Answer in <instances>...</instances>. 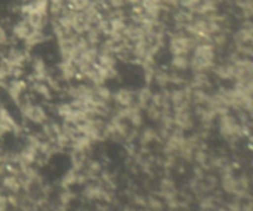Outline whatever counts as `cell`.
<instances>
[{
	"label": "cell",
	"instance_id": "277c9868",
	"mask_svg": "<svg viewBox=\"0 0 253 211\" xmlns=\"http://www.w3.org/2000/svg\"><path fill=\"white\" fill-rule=\"evenodd\" d=\"M135 98L136 89L126 88V86L118 88L115 91H113V105L115 106V109L133 106L135 105Z\"/></svg>",
	"mask_w": 253,
	"mask_h": 211
},
{
	"label": "cell",
	"instance_id": "3957f363",
	"mask_svg": "<svg viewBox=\"0 0 253 211\" xmlns=\"http://www.w3.org/2000/svg\"><path fill=\"white\" fill-rule=\"evenodd\" d=\"M19 109L24 120L26 123L31 124V125L42 126L47 121L51 120L48 108L44 106L43 104L35 101V99H30V100L25 101Z\"/></svg>",
	"mask_w": 253,
	"mask_h": 211
},
{
	"label": "cell",
	"instance_id": "8992f818",
	"mask_svg": "<svg viewBox=\"0 0 253 211\" xmlns=\"http://www.w3.org/2000/svg\"><path fill=\"white\" fill-rule=\"evenodd\" d=\"M32 31H34V29L27 24V21L24 17H21L19 21L15 22L11 27L12 37H15V39H16L17 41L21 42V43L30 36V35H31Z\"/></svg>",
	"mask_w": 253,
	"mask_h": 211
},
{
	"label": "cell",
	"instance_id": "7a4b0ae2",
	"mask_svg": "<svg viewBox=\"0 0 253 211\" xmlns=\"http://www.w3.org/2000/svg\"><path fill=\"white\" fill-rule=\"evenodd\" d=\"M197 43V40L189 34L183 30H175L172 34H168L166 48L170 56H190Z\"/></svg>",
	"mask_w": 253,
	"mask_h": 211
},
{
	"label": "cell",
	"instance_id": "6da1fadb",
	"mask_svg": "<svg viewBox=\"0 0 253 211\" xmlns=\"http://www.w3.org/2000/svg\"><path fill=\"white\" fill-rule=\"evenodd\" d=\"M219 52L210 41L198 42L190 53L192 73H210L212 67L219 61Z\"/></svg>",
	"mask_w": 253,
	"mask_h": 211
},
{
	"label": "cell",
	"instance_id": "ba28073f",
	"mask_svg": "<svg viewBox=\"0 0 253 211\" xmlns=\"http://www.w3.org/2000/svg\"><path fill=\"white\" fill-rule=\"evenodd\" d=\"M66 1L69 9H73L76 11H83L93 0H66Z\"/></svg>",
	"mask_w": 253,
	"mask_h": 211
},
{
	"label": "cell",
	"instance_id": "30bf717a",
	"mask_svg": "<svg viewBox=\"0 0 253 211\" xmlns=\"http://www.w3.org/2000/svg\"><path fill=\"white\" fill-rule=\"evenodd\" d=\"M109 9H124L127 4V0H105Z\"/></svg>",
	"mask_w": 253,
	"mask_h": 211
},
{
	"label": "cell",
	"instance_id": "9c48e42d",
	"mask_svg": "<svg viewBox=\"0 0 253 211\" xmlns=\"http://www.w3.org/2000/svg\"><path fill=\"white\" fill-rule=\"evenodd\" d=\"M199 2L200 0H179V1H178V6L193 12L195 10V7L199 5Z\"/></svg>",
	"mask_w": 253,
	"mask_h": 211
},
{
	"label": "cell",
	"instance_id": "52a82bcc",
	"mask_svg": "<svg viewBox=\"0 0 253 211\" xmlns=\"http://www.w3.org/2000/svg\"><path fill=\"white\" fill-rule=\"evenodd\" d=\"M169 68L178 72H185L190 69V56H170Z\"/></svg>",
	"mask_w": 253,
	"mask_h": 211
},
{
	"label": "cell",
	"instance_id": "5b68a950",
	"mask_svg": "<svg viewBox=\"0 0 253 211\" xmlns=\"http://www.w3.org/2000/svg\"><path fill=\"white\" fill-rule=\"evenodd\" d=\"M195 15L193 12L188 11L185 9H178L173 12L172 15V20H173V25H174L175 30H183L184 31L185 27L190 24V22L194 20Z\"/></svg>",
	"mask_w": 253,
	"mask_h": 211
}]
</instances>
